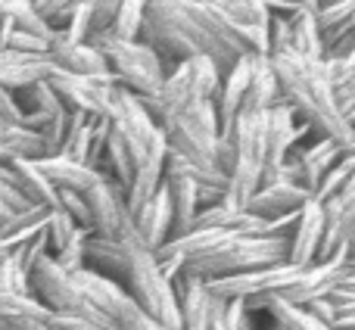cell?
Listing matches in <instances>:
<instances>
[{
	"label": "cell",
	"instance_id": "38",
	"mask_svg": "<svg viewBox=\"0 0 355 330\" xmlns=\"http://www.w3.org/2000/svg\"><path fill=\"white\" fill-rule=\"evenodd\" d=\"M227 330H256V315H252L246 299H227Z\"/></svg>",
	"mask_w": 355,
	"mask_h": 330
},
{
	"label": "cell",
	"instance_id": "24",
	"mask_svg": "<svg viewBox=\"0 0 355 330\" xmlns=\"http://www.w3.org/2000/svg\"><path fill=\"white\" fill-rule=\"evenodd\" d=\"M162 187H166L168 202H172V240L184 237V234L193 231V221L200 215V190L193 181L178 175H166Z\"/></svg>",
	"mask_w": 355,
	"mask_h": 330
},
{
	"label": "cell",
	"instance_id": "3",
	"mask_svg": "<svg viewBox=\"0 0 355 330\" xmlns=\"http://www.w3.org/2000/svg\"><path fill=\"white\" fill-rule=\"evenodd\" d=\"M290 237L271 234V237H246V234H225L209 252H202L196 262H190L181 275L200 277V281H225L246 271L271 268L287 262Z\"/></svg>",
	"mask_w": 355,
	"mask_h": 330
},
{
	"label": "cell",
	"instance_id": "20",
	"mask_svg": "<svg viewBox=\"0 0 355 330\" xmlns=\"http://www.w3.org/2000/svg\"><path fill=\"white\" fill-rule=\"evenodd\" d=\"M277 103H281V85H277L275 66H271L268 56H252V72L240 116H262V112L275 110Z\"/></svg>",
	"mask_w": 355,
	"mask_h": 330
},
{
	"label": "cell",
	"instance_id": "8",
	"mask_svg": "<svg viewBox=\"0 0 355 330\" xmlns=\"http://www.w3.org/2000/svg\"><path fill=\"white\" fill-rule=\"evenodd\" d=\"M28 287H31V299L47 309L50 315H66V312H78V309L91 306L81 296L75 277L69 271H62L50 256L35 262V268L28 275Z\"/></svg>",
	"mask_w": 355,
	"mask_h": 330
},
{
	"label": "cell",
	"instance_id": "15",
	"mask_svg": "<svg viewBox=\"0 0 355 330\" xmlns=\"http://www.w3.org/2000/svg\"><path fill=\"white\" fill-rule=\"evenodd\" d=\"M355 147H343V144L331 141V137H318V141H312L309 147H296L293 150V159L296 165H300V175H302V187L312 193H318V187L324 184V177L334 171V165H337L340 159H343L346 153H352Z\"/></svg>",
	"mask_w": 355,
	"mask_h": 330
},
{
	"label": "cell",
	"instance_id": "40",
	"mask_svg": "<svg viewBox=\"0 0 355 330\" xmlns=\"http://www.w3.org/2000/svg\"><path fill=\"white\" fill-rule=\"evenodd\" d=\"M306 309H309V312H312L315 318H318V321H321V324H324L327 330H337V324H340V315H337V309H334V302L327 299V296H324V299H315V302H309Z\"/></svg>",
	"mask_w": 355,
	"mask_h": 330
},
{
	"label": "cell",
	"instance_id": "7",
	"mask_svg": "<svg viewBox=\"0 0 355 330\" xmlns=\"http://www.w3.org/2000/svg\"><path fill=\"white\" fill-rule=\"evenodd\" d=\"M168 144V153L181 156L184 162L196 165V168L218 171V137H221V122L215 103H196L184 110L172 125L162 128Z\"/></svg>",
	"mask_w": 355,
	"mask_h": 330
},
{
	"label": "cell",
	"instance_id": "35",
	"mask_svg": "<svg viewBox=\"0 0 355 330\" xmlns=\"http://www.w3.org/2000/svg\"><path fill=\"white\" fill-rule=\"evenodd\" d=\"M35 6V12L44 19V22L50 25V31H66L69 19H72V10L75 3H69V0H47V3H31Z\"/></svg>",
	"mask_w": 355,
	"mask_h": 330
},
{
	"label": "cell",
	"instance_id": "33",
	"mask_svg": "<svg viewBox=\"0 0 355 330\" xmlns=\"http://www.w3.org/2000/svg\"><path fill=\"white\" fill-rule=\"evenodd\" d=\"M352 175H355V150H352V153H346L343 159L334 165V171L324 177V184H321L318 193H315V202H321V206H324V202H331L334 196H337L340 190L352 181Z\"/></svg>",
	"mask_w": 355,
	"mask_h": 330
},
{
	"label": "cell",
	"instance_id": "30",
	"mask_svg": "<svg viewBox=\"0 0 355 330\" xmlns=\"http://www.w3.org/2000/svg\"><path fill=\"white\" fill-rule=\"evenodd\" d=\"M50 324H53V330H119L94 306L78 309V312H66V315H50Z\"/></svg>",
	"mask_w": 355,
	"mask_h": 330
},
{
	"label": "cell",
	"instance_id": "36",
	"mask_svg": "<svg viewBox=\"0 0 355 330\" xmlns=\"http://www.w3.org/2000/svg\"><path fill=\"white\" fill-rule=\"evenodd\" d=\"M116 327L119 330H166L159 324V321H153L150 315H144L141 309L135 306V299L125 306V312L119 315V321H116Z\"/></svg>",
	"mask_w": 355,
	"mask_h": 330
},
{
	"label": "cell",
	"instance_id": "17",
	"mask_svg": "<svg viewBox=\"0 0 355 330\" xmlns=\"http://www.w3.org/2000/svg\"><path fill=\"white\" fill-rule=\"evenodd\" d=\"M56 66L50 56H25L16 50H0V91H25L37 81H50Z\"/></svg>",
	"mask_w": 355,
	"mask_h": 330
},
{
	"label": "cell",
	"instance_id": "37",
	"mask_svg": "<svg viewBox=\"0 0 355 330\" xmlns=\"http://www.w3.org/2000/svg\"><path fill=\"white\" fill-rule=\"evenodd\" d=\"M116 12H119V3H91V31H87V41L112 31Z\"/></svg>",
	"mask_w": 355,
	"mask_h": 330
},
{
	"label": "cell",
	"instance_id": "27",
	"mask_svg": "<svg viewBox=\"0 0 355 330\" xmlns=\"http://www.w3.org/2000/svg\"><path fill=\"white\" fill-rule=\"evenodd\" d=\"M252 315L265 312L271 321H275L277 330H327L309 312L306 306H293V302H284L281 296H268V299H250Z\"/></svg>",
	"mask_w": 355,
	"mask_h": 330
},
{
	"label": "cell",
	"instance_id": "41",
	"mask_svg": "<svg viewBox=\"0 0 355 330\" xmlns=\"http://www.w3.org/2000/svg\"><path fill=\"white\" fill-rule=\"evenodd\" d=\"M227 299L209 293V315H206V330H227Z\"/></svg>",
	"mask_w": 355,
	"mask_h": 330
},
{
	"label": "cell",
	"instance_id": "9",
	"mask_svg": "<svg viewBox=\"0 0 355 330\" xmlns=\"http://www.w3.org/2000/svg\"><path fill=\"white\" fill-rule=\"evenodd\" d=\"M300 268L293 265H271V268L246 271L237 277H225V281H209L206 290L218 299H268V296H281L290 284L296 281Z\"/></svg>",
	"mask_w": 355,
	"mask_h": 330
},
{
	"label": "cell",
	"instance_id": "6",
	"mask_svg": "<svg viewBox=\"0 0 355 330\" xmlns=\"http://www.w3.org/2000/svg\"><path fill=\"white\" fill-rule=\"evenodd\" d=\"M85 44H91V47H97L103 53L112 81L122 91H128L131 97L153 100L162 91V85H166L168 72L162 69L159 56L144 41H119L112 31H106V35H97Z\"/></svg>",
	"mask_w": 355,
	"mask_h": 330
},
{
	"label": "cell",
	"instance_id": "32",
	"mask_svg": "<svg viewBox=\"0 0 355 330\" xmlns=\"http://www.w3.org/2000/svg\"><path fill=\"white\" fill-rule=\"evenodd\" d=\"M355 16V0H337V3H324L318 0V10H315V22H318L321 37L337 31L340 25H346Z\"/></svg>",
	"mask_w": 355,
	"mask_h": 330
},
{
	"label": "cell",
	"instance_id": "28",
	"mask_svg": "<svg viewBox=\"0 0 355 330\" xmlns=\"http://www.w3.org/2000/svg\"><path fill=\"white\" fill-rule=\"evenodd\" d=\"M12 177H16V187L22 190V196L28 200V206H44V209H56V190L53 184L44 177V171L35 162L16 159L10 162Z\"/></svg>",
	"mask_w": 355,
	"mask_h": 330
},
{
	"label": "cell",
	"instance_id": "19",
	"mask_svg": "<svg viewBox=\"0 0 355 330\" xmlns=\"http://www.w3.org/2000/svg\"><path fill=\"white\" fill-rule=\"evenodd\" d=\"M85 268L125 287V277H128V252H125V246L119 243V240H106V237H97V234H87Z\"/></svg>",
	"mask_w": 355,
	"mask_h": 330
},
{
	"label": "cell",
	"instance_id": "34",
	"mask_svg": "<svg viewBox=\"0 0 355 330\" xmlns=\"http://www.w3.org/2000/svg\"><path fill=\"white\" fill-rule=\"evenodd\" d=\"M85 240H87V231H75V237L69 240L66 246H62L56 256H50L56 265H60L62 271H69V275H78L81 268H85Z\"/></svg>",
	"mask_w": 355,
	"mask_h": 330
},
{
	"label": "cell",
	"instance_id": "10",
	"mask_svg": "<svg viewBox=\"0 0 355 330\" xmlns=\"http://www.w3.org/2000/svg\"><path fill=\"white\" fill-rule=\"evenodd\" d=\"M309 128H302L296 122L293 110L287 103H277L275 110H268V122H265V162H262V184H271L277 175L284 171V165L290 162L296 150V141L300 134ZM259 184V187H262Z\"/></svg>",
	"mask_w": 355,
	"mask_h": 330
},
{
	"label": "cell",
	"instance_id": "22",
	"mask_svg": "<svg viewBox=\"0 0 355 330\" xmlns=\"http://www.w3.org/2000/svg\"><path fill=\"white\" fill-rule=\"evenodd\" d=\"M50 209L44 206H28L25 212L12 215L6 225H0V256H12V252L25 250L28 243L44 237V227H47Z\"/></svg>",
	"mask_w": 355,
	"mask_h": 330
},
{
	"label": "cell",
	"instance_id": "25",
	"mask_svg": "<svg viewBox=\"0 0 355 330\" xmlns=\"http://www.w3.org/2000/svg\"><path fill=\"white\" fill-rule=\"evenodd\" d=\"M172 287H175L178 312H181V330H206V315H209L206 281L190 275H178Z\"/></svg>",
	"mask_w": 355,
	"mask_h": 330
},
{
	"label": "cell",
	"instance_id": "26",
	"mask_svg": "<svg viewBox=\"0 0 355 330\" xmlns=\"http://www.w3.org/2000/svg\"><path fill=\"white\" fill-rule=\"evenodd\" d=\"M318 0L306 3L296 16H290V53L302 60H324V41H321L318 22H315Z\"/></svg>",
	"mask_w": 355,
	"mask_h": 330
},
{
	"label": "cell",
	"instance_id": "13",
	"mask_svg": "<svg viewBox=\"0 0 355 330\" xmlns=\"http://www.w3.org/2000/svg\"><path fill=\"white\" fill-rule=\"evenodd\" d=\"M166 159H168V144H166V134H156V141L150 144V150L144 153V159L137 162V171H135V181L131 187L125 190V206H128L131 218L159 193L162 181H166Z\"/></svg>",
	"mask_w": 355,
	"mask_h": 330
},
{
	"label": "cell",
	"instance_id": "12",
	"mask_svg": "<svg viewBox=\"0 0 355 330\" xmlns=\"http://www.w3.org/2000/svg\"><path fill=\"white\" fill-rule=\"evenodd\" d=\"M306 202H312V193L300 181H271L262 184L250 196L243 212L256 215L262 221H284V218H296L306 209Z\"/></svg>",
	"mask_w": 355,
	"mask_h": 330
},
{
	"label": "cell",
	"instance_id": "29",
	"mask_svg": "<svg viewBox=\"0 0 355 330\" xmlns=\"http://www.w3.org/2000/svg\"><path fill=\"white\" fill-rule=\"evenodd\" d=\"M97 122L100 119H91V116H81V112H72V122H69V134H66V144H62L60 156L72 162H87V153H91V141H94V131H97Z\"/></svg>",
	"mask_w": 355,
	"mask_h": 330
},
{
	"label": "cell",
	"instance_id": "18",
	"mask_svg": "<svg viewBox=\"0 0 355 330\" xmlns=\"http://www.w3.org/2000/svg\"><path fill=\"white\" fill-rule=\"evenodd\" d=\"M135 231L153 256L172 240V202H168L166 187H159V193L135 215Z\"/></svg>",
	"mask_w": 355,
	"mask_h": 330
},
{
	"label": "cell",
	"instance_id": "11",
	"mask_svg": "<svg viewBox=\"0 0 355 330\" xmlns=\"http://www.w3.org/2000/svg\"><path fill=\"white\" fill-rule=\"evenodd\" d=\"M87 209H91L94 234L106 240H122V234L135 225L128 206H125V187L116 184L112 177H103L94 190L85 193Z\"/></svg>",
	"mask_w": 355,
	"mask_h": 330
},
{
	"label": "cell",
	"instance_id": "1",
	"mask_svg": "<svg viewBox=\"0 0 355 330\" xmlns=\"http://www.w3.org/2000/svg\"><path fill=\"white\" fill-rule=\"evenodd\" d=\"M141 41L159 56L166 72L184 60L206 56L227 75L234 62L252 53L243 35L221 12L218 0H153L144 6Z\"/></svg>",
	"mask_w": 355,
	"mask_h": 330
},
{
	"label": "cell",
	"instance_id": "21",
	"mask_svg": "<svg viewBox=\"0 0 355 330\" xmlns=\"http://www.w3.org/2000/svg\"><path fill=\"white\" fill-rule=\"evenodd\" d=\"M252 56H243V60L234 62V69L227 75H221L218 85V97H215V112H218L221 131L231 128L234 119L243 112V97H246V85H250V72H252Z\"/></svg>",
	"mask_w": 355,
	"mask_h": 330
},
{
	"label": "cell",
	"instance_id": "31",
	"mask_svg": "<svg viewBox=\"0 0 355 330\" xmlns=\"http://www.w3.org/2000/svg\"><path fill=\"white\" fill-rule=\"evenodd\" d=\"M144 6L147 3H141V0H125V3H119L116 22H112V35H116L119 41H141Z\"/></svg>",
	"mask_w": 355,
	"mask_h": 330
},
{
	"label": "cell",
	"instance_id": "4",
	"mask_svg": "<svg viewBox=\"0 0 355 330\" xmlns=\"http://www.w3.org/2000/svg\"><path fill=\"white\" fill-rule=\"evenodd\" d=\"M119 243L128 252V277H125V290L135 299V306L153 321H159L166 330H181V312H178L175 287L166 275H162L156 256L141 243L135 225L122 234Z\"/></svg>",
	"mask_w": 355,
	"mask_h": 330
},
{
	"label": "cell",
	"instance_id": "2",
	"mask_svg": "<svg viewBox=\"0 0 355 330\" xmlns=\"http://www.w3.org/2000/svg\"><path fill=\"white\" fill-rule=\"evenodd\" d=\"M268 60L281 85V100L293 110L296 122L312 131L315 141L331 137L343 147H355V128L346 122L337 91L327 78L324 60H302L296 53L268 56Z\"/></svg>",
	"mask_w": 355,
	"mask_h": 330
},
{
	"label": "cell",
	"instance_id": "5",
	"mask_svg": "<svg viewBox=\"0 0 355 330\" xmlns=\"http://www.w3.org/2000/svg\"><path fill=\"white\" fill-rule=\"evenodd\" d=\"M218 85H221L218 69L206 56H193V60H184L181 66H175L166 75V85H162V91L153 100H141V103L150 112V119L156 122V128H166L190 106L206 103V100L215 103Z\"/></svg>",
	"mask_w": 355,
	"mask_h": 330
},
{
	"label": "cell",
	"instance_id": "14",
	"mask_svg": "<svg viewBox=\"0 0 355 330\" xmlns=\"http://www.w3.org/2000/svg\"><path fill=\"white\" fill-rule=\"evenodd\" d=\"M321 240H324V209H321V202L312 200L296 215V225H293V231H290L287 265H293V268H300V271L318 265Z\"/></svg>",
	"mask_w": 355,
	"mask_h": 330
},
{
	"label": "cell",
	"instance_id": "16",
	"mask_svg": "<svg viewBox=\"0 0 355 330\" xmlns=\"http://www.w3.org/2000/svg\"><path fill=\"white\" fill-rule=\"evenodd\" d=\"M50 62L56 66V72L78 75V78H112L110 66H106L103 53L91 44H72L56 31L53 44H50Z\"/></svg>",
	"mask_w": 355,
	"mask_h": 330
},
{
	"label": "cell",
	"instance_id": "42",
	"mask_svg": "<svg viewBox=\"0 0 355 330\" xmlns=\"http://www.w3.org/2000/svg\"><path fill=\"white\" fill-rule=\"evenodd\" d=\"M343 287H346V290H355V271H352V275L343 281Z\"/></svg>",
	"mask_w": 355,
	"mask_h": 330
},
{
	"label": "cell",
	"instance_id": "39",
	"mask_svg": "<svg viewBox=\"0 0 355 330\" xmlns=\"http://www.w3.org/2000/svg\"><path fill=\"white\" fill-rule=\"evenodd\" d=\"M25 116L22 106H19V97L12 91H0V125H12V128H22Z\"/></svg>",
	"mask_w": 355,
	"mask_h": 330
},
{
	"label": "cell",
	"instance_id": "23",
	"mask_svg": "<svg viewBox=\"0 0 355 330\" xmlns=\"http://www.w3.org/2000/svg\"><path fill=\"white\" fill-rule=\"evenodd\" d=\"M35 165L44 171V177L53 184V190L87 193V190H94L100 181H103V175L91 171L87 165H81V162L66 159V156H47V159H37Z\"/></svg>",
	"mask_w": 355,
	"mask_h": 330
}]
</instances>
